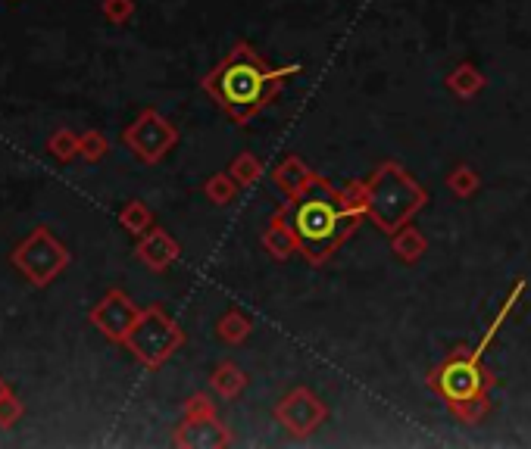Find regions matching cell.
I'll return each mask as SVG.
<instances>
[{
  "instance_id": "6da1fadb",
  "label": "cell",
  "mask_w": 531,
  "mask_h": 449,
  "mask_svg": "<svg viewBox=\"0 0 531 449\" xmlns=\"http://www.w3.org/2000/svg\"><path fill=\"white\" fill-rule=\"evenodd\" d=\"M278 213L291 225L300 256L319 269L350 241L353 231L366 219L363 181L335 188L316 172L297 197H288L278 206Z\"/></svg>"
},
{
  "instance_id": "7a4b0ae2",
  "label": "cell",
  "mask_w": 531,
  "mask_h": 449,
  "mask_svg": "<svg viewBox=\"0 0 531 449\" xmlns=\"http://www.w3.org/2000/svg\"><path fill=\"white\" fill-rule=\"evenodd\" d=\"M294 75H300L297 63L275 69L257 54L254 44L238 41L219 60V66L204 75L200 88L219 103V110L235 125H247L269 107Z\"/></svg>"
},
{
  "instance_id": "3957f363",
  "label": "cell",
  "mask_w": 531,
  "mask_h": 449,
  "mask_svg": "<svg viewBox=\"0 0 531 449\" xmlns=\"http://www.w3.org/2000/svg\"><path fill=\"white\" fill-rule=\"evenodd\" d=\"M425 387L447 406V412L463 425H482L494 409L497 378L491 368L460 343L453 347L425 378Z\"/></svg>"
},
{
  "instance_id": "277c9868",
  "label": "cell",
  "mask_w": 531,
  "mask_h": 449,
  "mask_svg": "<svg viewBox=\"0 0 531 449\" xmlns=\"http://www.w3.org/2000/svg\"><path fill=\"white\" fill-rule=\"evenodd\" d=\"M363 197L366 219L388 237L397 228L410 225L428 203V191L416 181V175L394 160L382 163L369 178H363Z\"/></svg>"
},
{
  "instance_id": "5b68a950",
  "label": "cell",
  "mask_w": 531,
  "mask_h": 449,
  "mask_svg": "<svg viewBox=\"0 0 531 449\" xmlns=\"http://www.w3.org/2000/svg\"><path fill=\"white\" fill-rule=\"evenodd\" d=\"M182 347H185V331L163 306L141 309L135 328L125 337V350L144 368H163Z\"/></svg>"
},
{
  "instance_id": "8992f818",
  "label": "cell",
  "mask_w": 531,
  "mask_h": 449,
  "mask_svg": "<svg viewBox=\"0 0 531 449\" xmlns=\"http://www.w3.org/2000/svg\"><path fill=\"white\" fill-rule=\"evenodd\" d=\"M13 266L29 278L35 287H47L66 266H69V250L57 241L50 228H32L29 237L13 250Z\"/></svg>"
},
{
  "instance_id": "52a82bcc",
  "label": "cell",
  "mask_w": 531,
  "mask_h": 449,
  "mask_svg": "<svg viewBox=\"0 0 531 449\" xmlns=\"http://www.w3.org/2000/svg\"><path fill=\"white\" fill-rule=\"evenodd\" d=\"M122 144L144 166H157L163 156L179 144V128L157 110H144L129 128L122 131Z\"/></svg>"
},
{
  "instance_id": "ba28073f",
  "label": "cell",
  "mask_w": 531,
  "mask_h": 449,
  "mask_svg": "<svg viewBox=\"0 0 531 449\" xmlns=\"http://www.w3.org/2000/svg\"><path fill=\"white\" fill-rule=\"evenodd\" d=\"M272 415L294 440H303V437H313L328 421V406L310 387H294L278 400Z\"/></svg>"
},
{
  "instance_id": "9c48e42d",
  "label": "cell",
  "mask_w": 531,
  "mask_h": 449,
  "mask_svg": "<svg viewBox=\"0 0 531 449\" xmlns=\"http://www.w3.org/2000/svg\"><path fill=\"white\" fill-rule=\"evenodd\" d=\"M138 315H141V309L135 306V300L129 294H122V290H107V294L100 297V303H94L88 319L107 340L125 343V337H129V331L138 322Z\"/></svg>"
},
{
  "instance_id": "30bf717a",
  "label": "cell",
  "mask_w": 531,
  "mask_h": 449,
  "mask_svg": "<svg viewBox=\"0 0 531 449\" xmlns=\"http://www.w3.org/2000/svg\"><path fill=\"white\" fill-rule=\"evenodd\" d=\"M172 443L182 449H222V446H232L235 437L219 421V415L216 418H182Z\"/></svg>"
},
{
  "instance_id": "8fae6325",
  "label": "cell",
  "mask_w": 531,
  "mask_h": 449,
  "mask_svg": "<svg viewBox=\"0 0 531 449\" xmlns=\"http://www.w3.org/2000/svg\"><path fill=\"white\" fill-rule=\"evenodd\" d=\"M135 253H138V259L144 262L147 269L166 272V269L172 266V262L182 256V247H179V241H175V237H172L169 231H163V228H150L147 234L138 237Z\"/></svg>"
},
{
  "instance_id": "7c38bea8",
  "label": "cell",
  "mask_w": 531,
  "mask_h": 449,
  "mask_svg": "<svg viewBox=\"0 0 531 449\" xmlns=\"http://www.w3.org/2000/svg\"><path fill=\"white\" fill-rule=\"evenodd\" d=\"M263 247H266V253L272 256V259H278V262H288L291 256H297L300 253V247H297V237H294V231H291V225L285 222V216L275 213L269 216V222H266V228H263Z\"/></svg>"
},
{
  "instance_id": "4fadbf2b",
  "label": "cell",
  "mask_w": 531,
  "mask_h": 449,
  "mask_svg": "<svg viewBox=\"0 0 531 449\" xmlns=\"http://www.w3.org/2000/svg\"><path fill=\"white\" fill-rule=\"evenodd\" d=\"M313 175L316 172L307 163H303L300 156L291 153V156H285V160L272 169V184H275V191H282L285 200H288V197H297L303 188H307Z\"/></svg>"
},
{
  "instance_id": "5bb4252c",
  "label": "cell",
  "mask_w": 531,
  "mask_h": 449,
  "mask_svg": "<svg viewBox=\"0 0 531 449\" xmlns=\"http://www.w3.org/2000/svg\"><path fill=\"white\" fill-rule=\"evenodd\" d=\"M247 384H250L247 372H244V368H238L232 359H222L213 368V372H210V387H213V393L219 396V400H225V403L238 400V396L247 390Z\"/></svg>"
},
{
  "instance_id": "9a60e30c",
  "label": "cell",
  "mask_w": 531,
  "mask_h": 449,
  "mask_svg": "<svg viewBox=\"0 0 531 449\" xmlns=\"http://www.w3.org/2000/svg\"><path fill=\"white\" fill-rule=\"evenodd\" d=\"M391 253L403 262V266H416V262L428 253V241L425 234L410 222L391 234Z\"/></svg>"
},
{
  "instance_id": "2e32d148",
  "label": "cell",
  "mask_w": 531,
  "mask_h": 449,
  "mask_svg": "<svg viewBox=\"0 0 531 449\" xmlns=\"http://www.w3.org/2000/svg\"><path fill=\"white\" fill-rule=\"evenodd\" d=\"M525 290H528V281H525V278H519V281H516V284L510 287V294H507V300H503V306L497 309V315H494V319H491V325L485 328L482 340H478V343H475V347H472V353H475L478 359H485L488 347H491V343H494V337L500 334L503 322H507V319H510V312L516 309V303L522 300V294H525Z\"/></svg>"
},
{
  "instance_id": "e0dca14e",
  "label": "cell",
  "mask_w": 531,
  "mask_h": 449,
  "mask_svg": "<svg viewBox=\"0 0 531 449\" xmlns=\"http://www.w3.org/2000/svg\"><path fill=\"white\" fill-rule=\"evenodd\" d=\"M447 91L453 94V97H460V100H472V97H478L485 88H488V78H485V72L478 69V66H472V63H460L457 69H453L450 75H447Z\"/></svg>"
},
{
  "instance_id": "ac0fdd59",
  "label": "cell",
  "mask_w": 531,
  "mask_h": 449,
  "mask_svg": "<svg viewBox=\"0 0 531 449\" xmlns=\"http://www.w3.org/2000/svg\"><path fill=\"white\" fill-rule=\"evenodd\" d=\"M250 334H254V322H250L241 309H229L216 322V337L222 343H229V347H238V343H244Z\"/></svg>"
},
{
  "instance_id": "d6986e66",
  "label": "cell",
  "mask_w": 531,
  "mask_h": 449,
  "mask_svg": "<svg viewBox=\"0 0 531 449\" xmlns=\"http://www.w3.org/2000/svg\"><path fill=\"white\" fill-rule=\"evenodd\" d=\"M263 172H266L263 160L257 153H250V150H241L232 160V166H229V175L241 184V188H254V184L263 178Z\"/></svg>"
},
{
  "instance_id": "ffe728a7",
  "label": "cell",
  "mask_w": 531,
  "mask_h": 449,
  "mask_svg": "<svg viewBox=\"0 0 531 449\" xmlns=\"http://www.w3.org/2000/svg\"><path fill=\"white\" fill-rule=\"evenodd\" d=\"M119 225L129 231V234L141 237V234H147L150 228H154V213L147 209V203L129 200V203L122 206V213H119Z\"/></svg>"
},
{
  "instance_id": "44dd1931",
  "label": "cell",
  "mask_w": 531,
  "mask_h": 449,
  "mask_svg": "<svg viewBox=\"0 0 531 449\" xmlns=\"http://www.w3.org/2000/svg\"><path fill=\"white\" fill-rule=\"evenodd\" d=\"M241 191V184L229 172H216L204 181V194L213 206H229Z\"/></svg>"
},
{
  "instance_id": "7402d4cb",
  "label": "cell",
  "mask_w": 531,
  "mask_h": 449,
  "mask_svg": "<svg viewBox=\"0 0 531 449\" xmlns=\"http://www.w3.org/2000/svg\"><path fill=\"white\" fill-rule=\"evenodd\" d=\"M447 188H450V194L469 200V197H475L478 191H482V175H478L469 163H460L457 169H450Z\"/></svg>"
},
{
  "instance_id": "603a6c76",
  "label": "cell",
  "mask_w": 531,
  "mask_h": 449,
  "mask_svg": "<svg viewBox=\"0 0 531 449\" xmlns=\"http://www.w3.org/2000/svg\"><path fill=\"white\" fill-rule=\"evenodd\" d=\"M79 144H82V135H75L69 128H57L54 135L47 138V153H54L60 163H69L79 156Z\"/></svg>"
},
{
  "instance_id": "cb8c5ba5",
  "label": "cell",
  "mask_w": 531,
  "mask_h": 449,
  "mask_svg": "<svg viewBox=\"0 0 531 449\" xmlns=\"http://www.w3.org/2000/svg\"><path fill=\"white\" fill-rule=\"evenodd\" d=\"M110 153V144H107V138L100 135V131H85L82 135V144H79V156L85 163H100L104 156Z\"/></svg>"
},
{
  "instance_id": "d4e9b609",
  "label": "cell",
  "mask_w": 531,
  "mask_h": 449,
  "mask_svg": "<svg viewBox=\"0 0 531 449\" xmlns=\"http://www.w3.org/2000/svg\"><path fill=\"white\" fill-rule=\"evenodd\" d=\"M216 415H219V409L207 393L188 396L185 406H182V418H216Z\"/></svg>"
},
{
  "instance_id": "484cf974",
  "label": "cell",
  "mask_w": 531,
  "mask_h": 449,
  "mask_svg": "<svg viewBox=\"0 0 531 449\" xmlns=\"http://www.w3.org/2000/svg\"><path fill=\"white\" fill-rule=\"evenodd\" d=\"M25 406L16 393H7V396H0V428H13L16 421L22 418Z\"/></svg>"
},
{
  "instance_id": "4316f807",
  "label": "cell",
  "mask_w": 531,
  "mask_h": 449,
  "mask_svg": "<svg viewBox=\"0 0 531 449\" xmlns=\"http://www.w3.org/2000/svg\"><path fill=\"white\" fill-rule=\"evenodd\" d=\"M104 16L113 25H125L135 16V0H104Z\"/></svg>"
},
{
  "instance_id": "83f0119b",
  "label": "cell",
  "mask_w": 531,
  "mask_h": 449,
  "mask_svg": "<svg viewBox=\"0 0 531 449\" xmlns=\"http://www.w3.org/2000/svg\"><path fill=\"white\" fill-rule=\"evenodd\" d=\"M10 393V387H7V381L4 378H0V396H7Z\"/></svg>"
}]
</instances>
